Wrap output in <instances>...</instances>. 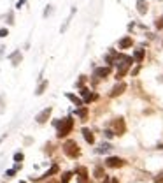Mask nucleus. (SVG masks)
I'll return each mask as SVG.
<instances>
[{
    "label": "nucleus",
    "instance_id": "obj_23",
    "mask_svg": "<svg viewBox=\"0 0 163 183\" xmlns=\"http://www.w3.org/2000/svg\"><path fill=\"white\" fill-rule=\"evenodd\" d=\"M16 171H18V169H9L7 173H5V176H7V178H11V176H14V173H16Z\"/></svg>",
    "mask_w": 163,
    "mask_h": 183
},
{
    "label": "nucleus",
    "instance_id": "obj_1",
    "mask_svg": "<svg viewBox=\"0 0 163 183\" xmlns=\"http://www.w3.org/2000/svg\"><path fill=\"white\" fill-rule=\"evenodd\" d=\"M56 127H58V137H65L67 134H70L72 127H74V120L65 118L62 121H56Z\"/></svg>",
    "mask_w": 163,
    "mask_h": 183
},
{
    "label": "nucleus",
    "instance_id": "obj_31",
    "mask_svg": "<svg viewBox=\"0 0 163 183\" xmlns=\"http://www.w3.org/2000/svg\"><path fill=\"white\" fill-rule=\"evenodd\" d=\"M105 183H110V180H109V178H107V180H105Z\"/></svg>",
    "mask_w": 163,
    "mask_h": 183
},
{
    "label": "nucleus",
    "instance_id": "obj_20",
    "mask_svg": "<svg viewBox=\"0 0 163 183\" xmlns=\"http://www.w3.org/2000/svg\"><path fill=\"white\" fill-rule=\"evenodd\" d=\"M54 173H58V165H53V167H51V169H49L44 176H51V174H54Z\"/></svg>",
    "mask_w": 163,
    "mask_h": 183
},
{
    "label": "nucleus",
    "instance_id": "obj_27",
    "mask_svg": "<svg viewBox=\"0 0 163 183\" xmlns=\"http://www.w3.org/2000/svg\"><path fill=\"white\" fill-rule=\"evenodd\" d=\"M49 13H51V5H48V9H46V11H44V16H48V14H49Z\"/></svg>",
    "mask_w": 163,
    "mask_h": 183
},
{
    "label": "nucleus",
    "instance_id": "obj_24",
    "mask_svg": "<svg viewBox=\"0 0 163 183\" xmlns=\"http://www.w3.org/2000/svg\"><path fill=\"white\" fill-rule=\"evenodd\" d=\"M14 160H16V162L23 160V153H16V155H14Z\"/></svg>",
    "mask_w": 163,
    "mask_h": 183
},
{
    "label": "nucleus",
    "instance_id": "obj_19",
    "mask_svg": "<svg viewBox=\"0 0 163 183\" xmlns=\"http://www.w3.org/2000/svg\"><path fill=\"white\" fill-rule=\"evenodd\" d=\"M70 176H72V173H65L62 176V183H69L70 181Z\"/></svg>",
    "mask_w": 163,
    "mask_h": 183
},
{
    "label": "nucleus",
    "instance_id": "obj_2",
    "mask_svg": "<svg viewBox=\"0 0 163 183\" xmlns=\"http://www.w3.org/2000/svg\"><path fill=\"white\" fill-rule=\"evenodd\" d=\"M63 152H65V155H69L70 159H75V157H79V146H77V143L75 141H67L65 144H63Z\"/></svg>",
    "mask_w": 163,
    "mask_h": 183
},
{
    "label": "nucleus",
    "instance_id": "obj_11",
    "mask_svg": "<svg viewBox=\"0 0 163 183\" xmlns=\"http://www.w3.org/2000/svg\"><path fill=\"white\" fill-rule=\"evenodd\" d=\"M133 44V40L130 39V37H125L123 40H119V48L121 49H126V48H130V46Z\"/></svg>",
    "mask_w": 163,
    "mask_h": 183
},
{
    "label": "nucleus",
    "instance_id": "obj_26",
    "mask_svg": "<svg viewBox=\"0 0 163 183\" xmlns=\"http://www.w3.org/2000/svg\"><path fill=\"white\" fill-rule=\"evenodd\" d=\"M7 34H9V32H7V28H0V37H5Z\"/></svg>",
    "mask_w": 163,
    "mask_h": 183
},
{
    "label": "nucleus",
    "instance_id": "obj_12",
    "mask_svg": "<svg viewBox=\"0 0 163 183\" xmlns=\"http://www.w3.org/2000/svg\"><path fill=\"white\" fill-rule=\"evenodd\" d=\"M145 7H147V5H145L144 0H137V11H139L140 14H145V13H147V9H145Z\"/></svg>",
    "mask_w": 163,
    "mask_h": 183
},
{
    "label": "nucleus",
    "instance_id": "obj_32",
    "mask_svg": "<svg viewBox=\"0 0 163 183\" xmlns=\"http://www.w3.org/2000/svg\"><path fill=\"white\" fill-rule=\"evenodd\" d=\"M19 183H25V181H19Z\"/></svg>",
    "mask_w": 163,
    "mask_h": 183
},
{
    "label": "nucleus",
    "instance_id": "obj_5",
    "mask_svg": "<svg viewBox=\"0 0 163 183\" xmlns=\"http://www.w3.org/2000/svg\"><path fill=\"white\" fill-rule=\"evenodd\" d=\"M51 111H53L51 107H46V109H44L42 113H39V115H37V118H35V120L39 121V123H44V121H48V118L51 116Z\"/></svg>",
    "mask_w": 163,
    "mask_h": 183
},
{
    "label": "nucleus",
    "instance_id": "obj_16",
    "mask_svg": "<svg viewBox=\"0 0 163 183\" xmlns=\"http://www.w3.org/2000/svg\"><path fill=\"white\" fill-rule=\"evenodd\" d=\"M144 55H145V51H144V49H137V51H135V55H133V58H135L137 62H142V58H144Z\"/></svg>",
    "mask_w": 163,
    "mask_h": 183
},
{
    "label": "nucleus",
    "instance_id": "obj_9",
    "mask_svg": "<svg viewBox=\"0 0 163 183\" xmlns=\"http://www.w3.org/2000/svg\"><path fill=\"white\" fill-rule=\"evenodd\" d=\"M109 72H110L109 67H100V69H95V76L97 78H105V76H109Z\"/></svg>",
    "mask_w": 163,
    "mask_h": 183
},
{
    "label": "nucleus",
    "instance_id": "obj_8",
    "mask_svg": "<svg viewBox=\"0 0 163 183\" xmlns=\"http://www.w3.org/2000/svg\"><path fill=\"white\" fill-rule=\"evenodd\" d=\"M81 94H83V97H84V102H91V100H95V99H97V95H95V94H89L86 88H81Z\"/></svg>",
    "mask_w": 163,
    "mask_h": 183
},
{
    "label": "nucleus",
    "instance_id": "obj_18",
    "mask_svg": "<svg viewBox=\"0 0 163 183\" xmlns=\"http://www.w3.org/2000/svg\"><path fill=\"white\" fill-rule=\"evenodd\" d=\"M77 115H79L83 120H86V116H88V111H86V107H83V109H77Z\"/></svg>",
    "mask_w": 163,
    "mask_h": 183
},
{
    "label": "nucleus",
    "instance_id": "obj_25",
    "mask_svg": "<svg viewBox=\"0 0 163 183\" xmlns=\"http://www.w3.org/2000/svg\"><path fill=\"white\" fill-rule=\"evenodd\" d=\"M156 27L163 28V16H161V18H158V21H156Z\"/></svg>",
    "mask_w": 163,
    "mask_h": 183
},
{
    "label": "nucleus",
    "instance_id": "obj_29",
    "mask_svg": "<svg viewBox=\"0 0 163 183\" xmlns=\"http://www.w3.org/2000/svg\"><path fill=\"white\" fill-rule=\"evenodd\" d=\"M48 183H58V181H56V180H49Z\"/></svg>",
    "mask_w": 163,
    "mask_h": 183
},
{
    "label": "nucleus",
    "instance_id": "obj_3",
    "mask_svg": "<svg viewBox=\"0 0 163 183\" xmlns=\"http://www.w3.org/2000/svg\"><path fill=\"white\" fill-rule=\"evenodd\" d=\"M112 127H114V132L116 134H125V130H126V125H125V120L123 118H116L114 121H112Z\"/></svg>",
    "mask_w": 163,
    "mask_h": 183
},
{
    "label": "nucleus",
    "instance_id": "obj_21",
    "mask_svg": "<svg viewBox=\"0 0 163 183\" xmlns=\"http://www.w3.org/2000/svg\"><path fill=\"white\" fill-rule=\"evenodd\" d=\"M107 150H110V144H102V146L98 148V153H104V152H107Z\"/></svg>",
    "mask_w": 163,
    "mask_h": 183
},
{
    "label": "nucleus",
    "instance_id": "obj_6",
    "mask_svg": "<svg viewBox=\"0 0 163 183\" xmlns=\"http://www.w3.org/2000/svg\"><path fill=\"white\" fill-rule=\"evenodd\" d=\"M77 174H79V183H89L88 169H86V167H77Z\"/></svg>",
    "mask_w": 163,
    "mask_h": 183
},
{
    "label": "nucleus",
    "instance_id": "obj_17",
    "mask_svg": "<svg viewBox=\"0 0 163 183\" xmlns=\"http://www.w3.org/2000/svg\"><path fill=\"white\" fill-rule=\"evenodd\" d=\"M46 88H48V81H42V83H40V86L37 88V92H35V94H37V95L44 94V90H46Z\"/></svg>",
    "mask_w": 163,
    "mask_h": 183
},
{
    "label": "nucleus",
    "instance_id": "obj_7",
    "mask_svg": "<svg viewBox=\"0 0 163 183\" xmlns=\"http://www.w3.org/2000/svg\"><path fill=\"white\" fill-rule=\"evenodd\" d=\"M126 90V85L125 83H118V85L112 88V92H110V97H118V95H121Z\"/></svg>",
    "mask_w": 163,
    "mask_h": 183
},
{
    "label": "nucleus",
    "instance_id": "obj_30",
    "mask_svg": "<svg viewBox=\"0 0 163 183\" xmlns=\"http://www.w3.org/2000/svg\"><path fill=\"white\" fill-rule=\"evenodd\" d=\"M110 183H119L118 180H110Z\"/></svg>",
    "mask_w": 163,
    "mask_h": 183
},
{
    "label": "nucleus",
    "instance_id": "obj_28",
    "mask_svg": "<svg viewBox=\"0 0 163 183\" xmlns=\"http://www.w3.org/2000/svg\"><path fill=\"white\" fill-rule=\"evenodd\" d=\"M25 2H27V0H19V2H18V5H16V7H21V5L25 4Z\"/></svg>",
    "mask_w": 163,
    "mask_h": 183
},
{
    "label": "nucleus",
    "instance_id": "obj_13",
    "mask_svg": "<svg viewBox=\"0 0 163 183\" xmlns=\"http://www.w3.org/2000/svg\"><path fill=\"white\" fill-rule=\"evenodd\" d=\"M11 60H13V65H18V63L21 62V53H19V51H14V53L11 55Z\"/></svg>",
    "mask_w": 163,
    "mask_h": 183
},
{
    "label": "nucleus",
    "instance_id": "obj_22",
    "mask_svg": "<svg viewBox=\"0 0 163 183\" xmlns=\"http://www.w3.org/2000/svg\"><path fill=\"white\" fill-rule=\"evenodd\" d=\"M154 183H163V173H160V174L154 176Z\"/></svg>",
    "mask_w": 163,
    "mask_h": 183
},
{
    "label": "nucleus",
    "instance_id": "obj_14",
    "mask_svg": "<svg viewBox=\"0 0 163 183\" xmlns=\"http://www.w3.org/2000/svg\"><path fill=\"white\" fill-rule=\"evenodd\" d=\"M67 99H70L75 106H83V102H84V100H81L79 97H75V95H72V94H67Z\"/></svg>",
    "mask_w": 163,
    "mask_h": 183
},
{
    "label": "nucleus",
    "instance_id": "obj_10",
    "mask_svg": "<svg viewBox=\"0 0 163 183\" xmlns=\"http://www.w3.org/2000/svg\"><path fill=\"white\" fill-rule=\"evenodd\" d=\"M83 136H84V139H86V143H89V144H93V143H95V136L91 134V130L83 129Z\"/></svg>",
    "mask_w": 163,
    "mask_h": 183
},
{
    "label": "nucleus",
    "instance_id": "obj_4",
    "mask_svg": "<svg viewBox=\"0 0 163 183\" xmlns=\"http://www.w3.org/2000/svg\"><path fill=\"white\" fill-rule=\"evenodd\" d=\"M107 167H121V165H125V160H121V159H118V157H109L105 160Z\"/></svg>",
    "mask_w": 163,
    "mask_h": 183
},
{
    "label": "nucleus",
    "instance_id": "obj_15",
    "mask_svg": "<svg viewBox=\"0 0 163 183\" xmlns=\"http://www.w3.org/2000/svg\"><path fill=\"white\" fill-rule=\"evenodd\" d=\"M93 174H95V178H104V176H105V174H104V167H102V165H97Z\"/></svg>",
    "mask_w": 163,
    "mask_h": 183
}]
</instances>
